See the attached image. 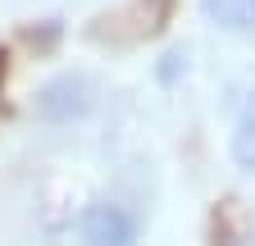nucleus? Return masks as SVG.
<instances>
[{
    "instance_id": "2",
    "label": "nucleus",
    "mask_w": 255,
    "mask_h": 246,
    "mask_svg": "<svg viewBox=\"0 0 255 246\" xmlns=\"http://www.w3.org/2000/svg\"><path fill=\"white\" fill-rule=\"evenodd\" d=\"M201 9L223 32H255V0H201Z\"/></svg>"
},
{
    "instance_id": "3",
    "label": "nucleus",
    "mask_w": 255,
    "mask_h": 246,
    "mask_svg": "<svg viewBox=\"0 0 255 246\" xmlns=\"http://www.w3.org/2000/svg\"><path fill=\"white\" fill-rule=\"evenodd\" d=\"M233 160L242 173H255V101L242 110L237 128H233Z\"/></svg>"
},
{
    "instance_id": "1",
    "label": "nucleus",
    "mask_w": 255,
    "mask_h": 246,
    "mask_svg": "<svg viewBox=\"0 0 255 246\" xmlns=\"http://www.w3.org/2000/svg\"><path fill=\"white\" fill-rule=\"evenodd\" d=\"M78 242L82 246H137V219L114 201H91L78 214Z\"/></svg>"
}]
</instances>
